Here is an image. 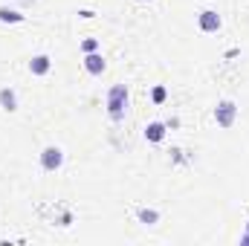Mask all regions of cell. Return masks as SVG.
Segmentation results:
<instances>
[{
    "mask_svg": "<svg viewBox=\"0 0 249 246\" xmlns=\"http://www.w3.org/2000/svg\"><path fill=\"white\" fill-rule=\"evenodd\" d=\"M0 20H3V23H20V20H23V15H20V12H15V9L0 6Z\"/></svg>",
    "mask_w": 249,
    "mask_h": 246,
    "instance_id": "9c48e42d",
    "label": "cell"
},
{
    "mask_svg": "<svg viewBox=\"0 0 249 246\" xmlns=\"http://www.w3.org/2000/svg\"><path fill=\"white\" fill-rule=\"evenodd\" d=\"M154 102H157V105L165 102V87H157V90H154Z\"/></svg>",
    "mask_w": 249,
    "mask_h": 246,
    "instance_id": "7c38bea8",
    "label": "cell"
},
{
    "mask_svg": "<svg viewBox=\"0 0 249 246\" xmlns=\"http://www.w3.org/2000/svg\"><path fill=\"white\" fill-rule=\"evenodd\" d=\"M41 165H44V171H58L64 165V151L58 145L44 148V151H41Z\"/></svg>",
    "mask_w": 249,
    "mask_h": 246,
    "instance_id": "7a4b0ae2",
    "label": "cell"
},
{
    "mask_svg": "<svg viewBox=\"0 0 249 246\" xmlns=\"http://www.w3.org/2000/svg\"><path fill=\"white\" fill-rule=\"evenodd\" d=\"M145 139H148V142H162V139H165V124L151 122L148 127H145Z\"/></svg>",
    "mask_w": 249,
    "mask_h": 246,
    "instance_id": "52a82bcc",
    "label": "cell"
},
{
    "mask_svg": "<svg viewBox=\"0 0 249 246\" xmlns=\"http://www.w3.org/2000/svg\"><path fill=\"white\" fill-rule=\"evenodd\" d=\"M139 3H148V0H139Z\"/></svg>",
    "mask_w": 249,
    "mask_h": 246,
    "instance_id": "5bb4252c",
    "label": "cell"
},
{
    "mask_svg": "<svg viewBox=\"0 0 249 246\" xmlns=\"http://www.w3.org/2000/svg\"><path fill=\"white\" fill-rule=\"evenodd\" d=\"M197 23H200V29H203V32H217L223 20H220V15H217L214 9H203V12L197 15Z\"/></svg>",
    "mask_w": 249,
    "mask_h": 246,
    "instance_id": "277c9868",
    "label": "cell"
},
{
    "mask_svg": "<svg viewBox=\"0 0 249 246\" xmlns=\"http://www.w3.org/2000/svg\"><path fill=\"white\" fill-rule=\"evenodd\" d=\"M241 244H244V246H249V220H247V235L241 238Z\"/></svg>",
    "mask_w": 249,
    "mask_h": 246,
    "instance_id": "4fadbf2b",
    "label": "cell"
},
{
    "mask_svg": "<svg viewBox=\"0 0 249 246\" xmlns=\"http://www.w3.org/2000/svg\"><path fill=\"white\" fill-rule=\"evenodd\" d=\"M124 110H127V87L124 84H113L110 90H107V113H110V119H122Z\"/></svg>",
    "mask_w": 249,
    "mask_h": 246,
    "instance_id": "6da1fadb",
    "label": "cell"
},
{
    "mask_svg": "<svg viewBox=\"0 0 249 246\" xmlns=\"http://www.w3.org/2000/svg\"><path fill=\"white\" fill-rule=\"evenodd\" d=\"M81 50H84V53H96V50H99V41H96V38H87V41H81Z\"/></svg>",
    "mask_w": 249,
    "mask_h": 246,
    "instance_id": "8fae6325",
    "label": "cell"
},
{
    "mask_svg": "<svg viewBox=\"0 0 249 246\" xmlns=\"http://www.w3.org/2000/svg\"><path fill=\"white\" fill-rule=\"evenodd\" d=\"M50 67H53L50 55H35V58L29 61V72H32V75H47Z\"/></svg>",
    "mask_w": 249,
    "mask_h": 246,
    "instance_id": "8992f818",
    "label": "cell"
},
{
    "mask_svg": "<svg viewBox=\"0 0 249 246\" xmlns=\"http://www.w3.org/2000/svg\"><path fill=\"white\" fill-rule=\"evenodd\" d=\"M235 116H238L235 102H220V105L214 107V119H217L220 127H232V124H235Z\"/></svg>",
    "mask_w": 249,
    "mask_h": 246,
    "instance_id": "3957f363",
    "label": "cell"
},
{
    "mask_svg": "<svg viewBox=\"0 0 249 246\" xmlns=\"http://www.w3.org/2000/svg\"><path fill=\"white\" fill-rule=\"evenodd\" d=\"M139 220L151 226V223H157V220H160V214H157L154 209H142V211H139Z\"/></svg>",
    "mask_w": 249,
    "mask_h": 246,
    "instance_id": "30bf717a",
    "label": "cell"
},
{
    "mask_svg": "<svg viewBox=\"0 0 249 246\" xmlns=\"http://www.w3.org/2000/svg\"><path fill=\"white\" fill-rule=\"evenodd\" d=\"M0 107H3V110H9V113H12V110H18L15 90H9V87H3V90H0Z\"/></svg>",
    "mask_w": 249,
    "mask_h": 246,
    "instance_id": "ba28073f",
    "label": "cell"
},
{
    "mask_svg": "<svg viewBox=\"0 0 249 246\" xmlns=\"http://www.w3.org/2000/svg\"><path fill=\"white\" fill-rule=\"evenodd\" d=\"M84 70H87L90 75H102V72H105V58H102L99 53H87V55H84Z\"/></svg>",
    "mask_w": 249,
    "mask_h": 246,
    "instance_id": "5b68a950",
    "label": "cell"
}]
</instances>
